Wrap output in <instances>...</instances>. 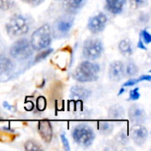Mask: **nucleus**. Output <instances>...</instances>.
<instances>
[{
  "instance_id": "obj_8",
  "label": "nucleus",
  "mask_w": 151,
  "mask_h": 151,
  "mask_svg": "<svg viewBox=\"0 0 151 151\" xmlns=\"http://www.w3.org/2000/svg\"><path fill=\"white\" fill-rule=\"evenodd\" d=\"M108 18L104 12H99L98 14L91 17L88 22V28L93 34H98L102 32L107 25Z\"/></svg>"
},
{
  "instance_id": "obj_2",
  "label": "nucleus",
  "mask_w": 151,
  "mask_h": 151,
  "mask_svg": "<svg viewBox=\"0 0 151 151\" xmlns=\"http://www.w3.org/2000/svg\"><path fill=\"white\" fill-rule=\"evenodd\" d=\"M30 27V20L21 14H14L5 25L6 33L11 37L22 36L28 33Z\"/></svg>"
},
{
  "instance_id": "obj_36",
  "label": "nucleus",
  "mask_w": 151,
  "mask_h": 151,
  "mask_svg": "<svg viewBox=\"0 0 151 151\" xmlns=\"http://www.w3.org/2000/svg\"><path fill=\"white\" fill-rule=\"evenodd\" d=\"M124 91H125V88H124L122 87V88H121V89H120V91L119 92V96H120V95H121V94H122V93H123Z\"/></svg>"
},
{
  "instance_id": "obj_27",
  "label": "nucleus",
  "mask_w": 151,
  "mask_h": 151,
  "mask_svg": "<svg viewBox=\"0 0 151 151\" xmlns=\"http://www.w3.org/2000/svg\"><path fill=\"white\" fill-rule=\"evenodd\" d=\"M46 108V100L44 97L40 96L37 99V109L39 111H44Z\"/></svg>"
},
{
  "instance_id": "obj_6",
  "label": "nucleus",
  "mask_w": 151,
  "mask_h": 151,
  "mask_svg": "<svg viewBox=\"0 0 151 151\" xmlns=\"http://www.w3.org/2000/svg\"><path fill=\"white\" fill-rule=\"evenodd\" d=\"M104 52V43L97 38H88L84 42L82 53L85 58L95 60L100 58Z\"/></svg>"
},
{
  "instance_id": "obj_7",
  "label": "nucleus",
  "mask_w": 151,
  "mask_h": 151,
  "mask_svg": "<svg viewBox=\"0 0 151 151\" xmlns=\"http://www.w3.org/2000/svg\"><path fill=\"white\" fill-rule=\"evenodd\" d=\"M130 136L136 145L143 146L148 140L149 132L142 124H135L130 129Z\"/></svg>"
},
{
  "instance_id": "obj_35",
  "label": "nucleus",
  "mask_w": 151,
  "mask_h": 151,
  "mask_svg": "<svg viewBox=\"0 0 151 151\" xmlns=\"http://www.w3.org/2000/svg\"><path fill=\"white\" fill-rule=\"evenodd\" d=\"M3 106H4V107H5V108H7V110L12 111V107L11 105H9L7 102H4V104H3Z\"/></svg>"
},
{
  "instance_id": "obj_15",
  "label": "nucleus",
  "mask_w": 151,
  "mask_h": 151,
  "mask_svg": "<svg viewBox=\"0 0 151 151\" xmlns=\"http://www.w3.org/2000/svg\"><path fill=\"white\" fill-rule=\"evenodd\" d=\"M125 109L123 106L119 104H114L111 106L108 110V115L110 119H115V120H119L125 118Z\"/></svg>"
},
{
  "instance_id": "obj_12",
  "label": "nucleus",
  "mask_w": 151,
  "mask_h": 151,
  "mask_svg": "<svg viewBox=\"0 0 151 151\" xmlns=\"http://www.w3.org/2000/svg\"><path fill=\"white\" fill-rule=\"evenodd\" d=\"M37 131L42 139V141L46 143H50L53 137V129L50 121L48 120H41L38 122Z\"/></svg>"
},
{
  "instance_id": "obj_22",
  "label": "nucleus",
  "mask_w": 151,
  "mask_h": 151,
  "mask_svg": "<svg viewBox=\"0 0 151 151\" xmlns=\"http://www.w3.org/2000/svg\"><path fill=\"white\" fill-rule=\"evenodd\" d=\"M65 6L70 10H77L81 7L84 0H64Z\"/></svg>"
},
{
  "instance_id": "obj_9",
  "label": "nucleus",
  "mask_w": 151,
  "mask_h": 151,
  "mask_svg": "<svg viewBox=\"0 0 151 151\" xmlns=\"http://www.w3.org/2000/svg\"><path fill=\"white\" fill-rule=\"evenodd\" d=\"M73 24V19L71 17L62 16L60 17L54 24V33L57 36L65 35Z\"/></svg>"
},
{
  "instance_id": "obj_37",
  "label": "nucleus",
  "mask_w": 151,
  "mask_h": 151,
  "mask_svg": "<svg viewBox=\"0 0 151 151\" xmlns=\"http://www.w3.org/2000/svg\"><path fill=\"white\" fill-rule=\"evenodd\" d=\"M58 1H64V0H58Z\"/></svg>"
},
{
  "instance_id": "obj_14",
  "label": "nucleus",
  "mask_w": 151,
  "mask_h": 151,
  "mask_svg": "<svg viewBox=\"0 0 151 151\" xmlns=\"http://www.w3.org/2000/svg\"><path fill=\"white\" fill-rule=\"evenodd\" d=\"M71 95L73 97H76L81 100H85L88 98L91 95V91L88 88L81 86H73L71 88Z\"/></svg>"
},
{
  "instance_id": "obj_30",
  "label": "nucleus",
  "mask_w": 151,
  "mask_h": 151,
  "mask_svg": "<svg viewBox=\"0 0 151 151\" xmlns=\"http://www.w3.org/2000/svg\"><path fill=\"white\" fill-rule=\"evenodd\" d=\"M23 1L32 6H38L44 2V0H23Z\"/></svg>"
},
{
  "instance_id": "obj_3",
  "label": "nucleus",
  "mask_w": 151,
  "mask_h": 151,
  "mask_svg": "<svg viewBox=\"0 0 151 151\" xmlns=\"http://www.w3.org/2000/svg\"><path fill=\"white\" fill-rule=\"evenodd\" d=\"M52 40V31L50 25L44 24L33 32L30 43L34 50H42L50 46Z\"/></svg>"
},
{
  "instance_id": "obj_25",
  "label": "nucleus",
  "mask_w": 151,
  "mask_h": 151,
  "mask_svg": "<svg viewBox=\"0 0 151 151\" xmlns=\"http://www.w3.org/2000/svg\"><path fill=\"white\" fill-rule=\"evenodd\" d=\"M141 95L139 92V88H135L134 89H132L129 93V99L132 101H137L140 98Z\"/></svg>"
},
{
  "instance_id": "obj_17",
  "label": "nucleus",
  "mask_w": 151,
  "mask_h": 151,
  "mask_svg": "<svg viewBox=\"0 0 151 151\" xmlns=\"http://www.w3.org/2000/svg\"><path fill=\"white\" fill-rule=\"evenodd\" d=\"M119 50L124 56L129 57L133 54V46L129 39H123L119 43Z\"/></svg>"
},
{
  "instance_id": "obj_33",
  "label": "nucleus",
  "mask_w": 151,
  "mask_h": 151,
  "mask_svg": "<svg viewBox=\"0 0 151 151\" xmlns=\"http://www.w3.org/2000/svg\"><path fill=\"white\" fill-rule=\"evenodd\" d=\"M151 80V77L150 75H142L139 79H138V81H139V82L140 81H150Z\"/></svg>"
},
{
  "instance_id": "obj_20",
  "label": "nucleus",
  "mask_w": 151,
  "mask_h": 151,
  "mask_svg": "<svg viewBox=\"0 0 151 151\" xmlns=\"http://www.w3.org/2000/svg\"><path fill=\"white\" fill-rule=\"evenodd\" d=\"M138 66L133 62V61H130L128 62L127 65V68L125 69V73H127V76L129 77H133V76H135L137 73H138Z\"/></svg>"
},
{
  "instance_id": "obj_29",
  "label": "nucleus",
  "mask_w": 151,
  "mask_h": 151,
  "mask_svg": "<svg viewBox=\"0 0 151 151\" xmlns=\"http://www.w3.org/2000/svg\"><path fill=\"white\" fill-rule=\"evenodd\" d=\"M131 1L135 7H142L146 5L148 3V0H131Z\"/></svg>"
},
{
  "instance_id": "obj_1",
  "label": "nucleus",
  "mask_w": 151,
  "mask_h": 151,
  "mask_svg": "<svg viewBox=\"0 0 151 151\" xmlns=\"http://www.w3.org/2000/svg\"><path fill=\"white\" fill-rule=\"evenodd\" d=\"M99 72V65L90 61H83L76 67L73 77L79 82H92L97 81Z\"/></svg>"
},
{
  "instance_id": "obj_31",
  "label": "nucleus",
  "mask_w": 151,
  "mask_h": 151,
  "mask_svg": "<svg viewBox=\"0 0 151 151\" xmlns=\"http://www.w3.org/2000/svg\"><path fill=\"white\" fill-rule=\"evenodd\" d=\"M52 51V50L51 49H50V50H46V51H42V52H41L39 55H37V57L35 58V59H36V61L37 60H41V59H43L45 57H47L50 52Z\"/></svg>"
},
{
  "instance_id": "obj_34",
  "label": "nucleus",
  "mask_w": 151,
  "mask_h": 151,
  "mask_svg": "<svg viewBox=\"0 0 151 151\" xmlns=\"http://www.w3.org/2000/svg\"><path fill=\"white\" fill-rule=\"evenodd\" d=\"M137 47H138V48H140V49H142V50H146V47L144 46V43L142 42V38L139 40V42H138V44H137Z\"/></svg>"
},
{
  "instance_id": "obj_26",
  "label": "nucleus",
  "mask_w": 151,
  "mask_h": 151,
  "mask_svg": "<svg viewBox=\"0 0 151 151\" xmlns=\"http://www.w3.org/2000/svg\"><path fill=\"white\" fill-rule=\"evenodd\" d=\"M141 37H142V40H143V42L146 43V44H150L151 42V35L146 30H142V34H141Z\"/></svg>"
},
{
  "instance_id": "obj_28",
  "label": "nucleus",
  "mask_w": 151,
  "mask_h": 151,
  "mask_svg": "<svg viewBox=\"0 0 151 151\" xmlns=\"http://www.w3.org/2000/svg\"><path fill=\"white\" fill-rule=\"evenodd\" d=\"M60 138H61V142H62V143H63V146H64L65 150L67 151L70 150V145H69V142H68V140L66 139L65 135L64 134H61V136H60Z\"/></svg>"
},
{
  "instance_id": "obj_19",
  "label": "nucleus",
  "mask_w": 151,
  "mask_h": 151,
  "mask_svg": "<svg viewBox=\"0 0 151 151\" xmlns=\"http://www.w3.org/2000/svg\"><path fill=\"white\" fill-rule=\"evenodd\" d=\"M115 141L120 145H126L128 143L129 137H128V134L126 131V129H122L119 133H118V134L116 135Z\"/></svg>"
},
{
  "instance_id": "obj_23",
  "label": "nucleus",
  "mask_w": 151,
  "mask_h": 151,
  "mask_svg": "<svg viewBox=\"0 0 151 151\" xmlns=\"http://www.w3.org/2000/svg\"><path fill=\"white\" fill-rule=\"evenodd\" d=\"M15 4L14 0H0V9L3 11L11 10Z\"/></svg>"
},
{
  "instance_id": "obj_16",
  "label": "nucleus",
  "mask_w": 151,
  "mask_h": 151,
  "mask_svg": "<svg viewBox=\"0 0 151 151\" xmlns=\"http://www.w3.org/2000/svg\"><path fill=\"white\" fill-rule=\"evenodd\" d=\"M13 69V64L12 60L6 56L0 55V75L7 73Z\"/></svg>"
},
{
  "instance_id": "obj_11",
  "label": "nucleus",
  "mask_w": 151,
  "mask_h": 151,
  "mask_svg": "<svg viewBox=\"0 0 151 151\" xmlns=\"http://www.w3.org/2000/svg\"><path fill=\"white\" fill-rule=\"evenodd\" d=\"M109 78L113 81H119L125 77V65L121 61H113L109 66Z\"/></svg>"
},
{
  "instance_id": "obj_4",
  "label": "nucleus",
  "mask_w": 151,
  "mask_h": 151,
  "mask_svg": "<svg viewBox=\"0 0 151 151\" xmlns=\"http://www.w3.org/2000/svg\"><path fill=\"white\" fill-rule=\"evenodd\" d=\"M72 136L73 141L78 145L84 148L89 147L96 138V134L93 129L85 124H81L75 127L72 132Z\"/></svg>"
},
{
  "instance_id": "obj_18",
  "label": "nucleus",
  "mask_w": 151,
  "mask_h": 151,
  "mask_svg": "<svg viewBox=\"0 0 151 151\" xmlns=\"http://www.w3.org/2000/svg\"><path fill=\"white\" fill-rule=\"evenodd\" d=\"M97 128L102 134L109 135L112 133L114 126H113V124H111L108 121H100L97 124Z\"/></svg>"
},
{
  "instance_id": "obj_10",
  "label": "nucleus",
  "mask_w": 151,
  "mask_h": 151,
  "mask_svg": "<svg viewBox=\"0 0 151 151\" xmlns=\"http://www.w3.org/2000/svg\"><path fill=\"white\" fill-rule=\"evenodd\" d=\"M128 118L134 124H142L147 119L145 110L139 104H133L128 109Z\"/></svg>"
},
{
  "instance_id": "obj_24",
  "label": "nucleus",
  "mask_w": 151,
  "mask_h": 151,
  "mask_svg": "<svg viewBox=\"0 0 151 151\" xmlns=\"http://www.w3.org/2000/svg\"><path fill=\"white\" fill-rule=\"evenodd\" d=\"M0 136H4V138H2L0 140V142H10L14 139V135H12V134L5 133L4 131H1V130H0Z\"/></svg>"
},
{
  "instance_id": "obj_21",
  "label": "nucleus",
  "mask_w": 151,
  "mask_h": 151,
  "mask_svg": "<svg viewBox=\"0 0 151 151\" xmlns=\"http://www.w3.org/2000/svg\"><path fill=\"white\" fill-rule=\"evenodd\" d=\"M24 148L27 151H35L42 150L41 145L34 140H28L27 142H26Z\"/></svg>"
},
{
  "instance_id": "obj_13",
  "label": "nucleus",
  "mask_w": 151,
  "mask_h": 151,
  "mask_svg": "<svg viewBox=\"0 0 151 151\" xmlns=\"http://www.w3.org/2000/svg\"><path fill=\"white\" fill-rule=\"evenodd\" d=\"M127 0H106L105 9L112 14H119L123 12Z\"/></svg>"
},
{
  "instance_id": "obj_32",
  "label": "nucleus",
  "mask_w": 151,
  "mask_h": 151,
  "mask_svg": "<svg viewBox=\"0 0 151 151\" xmlns=\"http://www.w3.org/2000/svg\"><path fill=\"white\" fill-rule=\"evenodd\" d=\"M138 82H139L138 79H130V80H128L127 81H126V82L124 83L123 88H125V87H131V86H134V85H135V84H136V83H138Z\"/></svg>"
},
{
  "instance_id": "obj_5",
  "label": "nucleus",
  "mask_w": 151,
  "mask_h": 151,
  "mask_svg": "<svg viewBox=\"0 0 151 151\" xmlns=\"http://www.w3.org/2000/svg\"><path fill=\"white\" fill-rule=\"evenodd\" d=\"M34 49L30 42L26 38L17 40L10 48V55L12 58L23 61L30 58L33 54Z\"/></svg>"
}]
</instances>
